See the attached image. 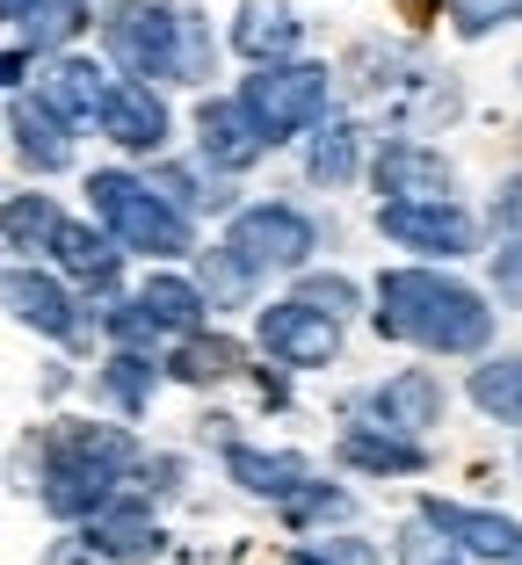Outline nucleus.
Returning a JSON list of instances; mask_svg holds the SVG:
<instances>
[{
  "label": "nucleus",
  "mask_w": 522,
  "mask_h": 565,
  "mask_svg": "<svg viewBox=\"0 0 522 565\" xmlns=\"http://www.w3.org/2000/svg\"><path fill=\"white\" fill-rule=\"evenodd\" d=\"M196 282H203V298H211V312H233V305L254 298V282H262V276H254L233 247H211V254H196Z\"/></svg>",
  "instance_id": "bb28decb"
},
{
  "label": "nucleus",
  "mask_w": 522,
  "mask_h": 565,
  "mask_svg": "<svg viewBox=\"0 0 522 565\" xmlns=\"http://www.w3.org/2000/svg\"><path fill=\"white\" fill-rule=\"evenodd\" d=\"M443 406H450V392H443L436 370H392L371 392H355L349 414L371 420V428H392V435H428L443 420Z\"/></svg>",
  "instance_id": "1a4fd4ad"
},
{
  "label": "nucleus",
  "mask_w": 522,
  "mask_h": 565,
  "mask_svg": "<svg viewBox=\"0 0 522 565\" xmlns=\"http://www.w3.org/2000/svg\"><path fill=\"white\" fill-rule=\"evenodd\" d=\"M247 370V355H239V341H225V333H182L168 349V377L182 384H225Z\"/></svg>",
  "instance_id": "b1692460"
},
{
  "label": "nucleus",
  "mask_w": 522,
  "mask_h": 565,
  "mask_svg": "<svg viewBox=\"0 0 522 565\" xmlns=\"http://www.w3.org/2000/svg\"><path fill=\"white\" fill-rule=\"evenodd\" d=\"M124 471H138L131 428H109V420H58V428H44L36 500H44V515H58V522H95L102 508L117 500Z\"/></svg>",
  "instance_id": "f03ea898"
},
{
  "label": "nucleus",
  "mask_w": 522,
  "mask_h": 565,
  "mask_svg": "<svg viewBox=\"0 0 522 565\" xmlns=\"http://www.w3.org/2000/svg\"><path fill=\"white\" fill-rule=\"evenodd\" d=\"M334 449H341V465H349V471H377V479H392V471H428L422 435H392V428H371V420L341 428Z\"/></svg>",
  "instance_id": "4be33fe9"
},
{
  "label": "nucleus",
  "mask_w": 522,
  "mask_h": 565,
  "mask_svg": "<svg viewBox=\"0 0 522 565\" xmlns=\"http://www.w3.org/2000/svg\"><path fill=\"white\" fill-rule=\"evenodd\" d=\"M363 152H371V131L355 117H327L312 124V146H305V182L312 189H349L363 174Z\"/></svg>",
  "instance_id": "aec40b11"
},
{
  "label": "nucleus",
  "mask_w": 522,
  "mask_h": 565,
  "mask_svg": "<svg viewBox=\"0 0 522 565\" xmlns=\"http://www.w3.org/2000/svg\"><path fill=\"white\" fill-rule=\"evenodd\" d=\"M493 225H501V233H522V174L493 189Z\"/></svg>",
  "instance_id": "e433bc0d"
},
{
  "label": "nucleus",
  "mask_w": 522,
  "mask_h": 565,
  "mask_svg": "<svg viewBox=\"0 0 522 565\" xmlns=\"http://www.w3.org/2000/svg\"><path fill=\"white\" fill-rule=\"evenodd\" d=\"M109 73H102V58H87V51H58L44 66V81H36V95L58 109L66 124H95L102 117V102H109Z\"/></svg>",
  "instance_id": "f3484780"
},
{
  "label": "nucleus",
  "mask_w": 522,
  "mask_h": 565,
  "mask_svg": "<svg viewBox=\"0 0 522 565\" xmlns=\"http://www.w3.org/2000/svg\"><path fill=\"white\" fill-rule=\"evenodd\" d=\"M58 203L44 196V189H15L8 196V254L15 262H30V254H51V239H58Z\"/></svg>",
  "instance_id": "a878e982"
},
{
  "label": "nucleus",
  "mask_w": 522,
  "mask_h": 565,
  "mask_svg": "<svg viewBox=\"0 0 522 565\" xmlns=\"http://www.w3.org/2000/svg\"><path fill=\"white\" fill-rule=\"evenodd\" d=\"M284 515L298 522V530H312V522H349L355 500L341 493V486H298V493L284 500Z\"/></svg>",
  "instance_id": "473e14b6"
},
{
  "label": "nucleus",
  "mask_w": 522,
  "mask_h": 565,
  "mask_svg": "<svg viewBox=\"0 0 522 565\" xmlns=\"http://www.w3.org/2000/svg\"><path fill=\"white\" fill-rule=\"evenodd\" d=\"M225 247L254 268V276H305L312 247H320V225L298 203H239L233 225H225Z\"/></svg>",
  "instance_id": "423d86ee"
},
{
  "label": "nucleus",
  "mask_w": 522,
  "mask_h": 565,
  "mask_svg": "<svg viewBox=\"0 0 522 565\" xmlns=\"http://www.w3.org/2000/svg\"><path fill=\"white\" fill-rule=\"evenodd\" d=\"M472 551L457 544L450 530H436L428 515H414V522H400V536H392V565H465Z\"/></svg>",
  "instance_id": "cd10ccee"
},
{
  "label": "nucleus",
  "mask_w": 522,
  "mask_h": 565,
  "mask_svg": "<svg viewBox=\"0 0 522 565\" xmlns=\"http://www.w3.org/2000/svg\"><path fill=\"white\" fill-rule=\"evenodd\" d=\"M305 44V22L290 0H239L233 15V51L247 66H276V58H298Z\"/></svg>",
  "instance_id": "dca6fc26"
},
{
  "label": "nucleus",
  "mask_w": 522,
  "mask_h": 565,
  "mask_svg": "<svg viewBox=\"0 0 522 565\" xmlns=\"http://www.w3.org/2000/svg\"><path fill=\"white\" fill-rule=\"evenodd\" d=\"M30 81V44H8V87Z\"/></svg>",
  "instance_id": "58836bf2"
},
{
  "label": "nucleus",
  "mask_w": 522,
  "mask_h": 565,
  "mask_svg": "<svg viewBox=\"0 0 522 565\" xmlns=\"http://www.w3.org/2000/svg\"><path fill=\"white\" fill-rule=\"evenodd\" d=\"M493 290H501V305H515L522 312V233H501V247H493Z\"/></svg>",
  "instance_id": "f704fd0d"
},
{
  "label": "nucleus",
  "mask_w": 522,
  "mask_h": 565,
  "mask_svg": "<svg viewBox=\"0 0 522 565\" xmlns=\"http://www.w3.org/2000/svg\"><path fill=\"white\" fill-rule=\"evenodd\" d=\"M436 8H443V0H400V15H406V22H428Z\"/></svg>",
  "instance_id": "ea45409f"
},
{
  "label": "nucleus",
  "mask_w": 522,
  "mask_h": 565,
  "mask_svg": "<svg viewBox=\"0 0 522 565\" xmlns=\"http://www.w3.org/2000/svg\"><path fill=\"white\" fill-rule=\"evenodd\" d=\"M371 189L377 203H443L457 196V167L422 138H385L371 152Z\"/></svg>",
  "instance_id": "9d476101"
},
{
  "label": "nucleus",
  "mask_w": 522,
  "mask_h": 565,
  "mask_svg": "<svg viewBox=\"0 0 522 565\" xmlns=\"http://www.w3.org/2000/svg\"><path fill=\"white\" fill-rule=\"evenodd\" d=\"M298 298H312V305H327V312L349 319L355 305H363V290H355L349 276H320V268H305V276H298Z\"/></svg>",
  "instance_id": "72a5a7b5"
},
{
  "label": "nucleus",
  "mask_w": 522,
  "mask_h": 565,
  "mask_svg": "<svg viewBox=\"0 0 522 565\" xmlns=\"http://www.w3.org/2000/svg\"><path fill=\"white\" fill-rule=\"evenodd\" d=\"M0 8H8V36H22L36 22V8H44V0H0Z\"/></svg>",
  "instance_id": "4c0bfd02"
},
{
  "label": "nucleus",
  "mask_w": 522,
  "mask_h": 565,
  "mask_svg": "<svg viewBox=\"0 0 522 565\" xmlns=\"http://www.w3.org/2000/svg\"><path fill=\"white\" fill-rule=\"evenodd\" d=\"M152 182L168 189L182 211H233V189L225 182H203L196 167H174V160H152Z\"/></svg>",
  "instance_id": "c756f323"
},
{
  "label": "nucleus",
  "mask_w": 522,
  "mask_h": 565,
  "mask_svg": "<svg viewBox=\"0 0 522 565\" xmlns=\"http://www.w3.org/2000/svg\"><path fill=\"white\" fill-rule=\"evenodd\" d=\"M87 203H95V217L124 239V254H146V262L196 254V225H189V211L152 182V174H131V167H95V174H87Z\"/></svg>",
  "instance_id": "7ed1b4c3"
},
{
  "label": "nucleus",
  "mask_w": 522,
  "mask_h": 565,
  "mask_svg": "<svg viewBox=\"0 0 522 565\" xmlns=\"http://www.w3.org/2000/svg\"><path fill=\"white\" fill-rule=\"evenodd\" d=\"M124 239L109 233V225H58V239H51V254H58V276H73V282H87V290H109L117 282V268H124Z\"/></svg>",
  "instance_id": "412c9836"
},
{
  "label": "nucleus",
  "mask_w": 522,
  "mask_h": 565,
  "mask_svg": "<svg viewBox=\"0 0 522 565\" xmlns=\"http://www.w3.org/2000/svg\"><path fill=\"white\" fill-rule=\"evenodd\" d=\"M515 465H522V443H515Z\"/></svg>",
  "instance_id": "a19ab883"
},
{
  "label": "nucleus",
  "mask_w": 522,
  "mask_h": 565,
  "mask_svg": "<svg viewBox=\"0 0 522 565\" xmlns=\"http://www.w3.org/2000/svg\"><path fill=\"white\" fill-rule=\"evenodd\" d=\"M102 51L131 81L182 87V0H117V8H102Z\"/></svg>",
  "instance_id": "20e7f679"
},
{
  "label": "nucleus",
  "mask_w": 522,
  "mask_h": 565,
  "mask_svg": "<svg viewBox=\"0 0 522 565\" xmlns=\"http://www.w3.org/2000/svg\"><path fill=\"white\" fill-rule=\"evenodd\" d=\"M371 327L385 341H406L422 355H487L493 349V312L472 282L443 268H385L377 276V312Z\"/></svg>",
  "instance_id": "f257e3e1"
},
{
  "label": "nucleus",
  "mask_w": 522,
  "mask_h": 565,
  "mask_svg": "<svg viewBox=\"0 0 522 565\" xmlns=\"http://www.w3.org/2000/svg\"><path fill=\"white\" fill-rule=\"evenodd\" d=\"M138 298H146V312L160 319L174 341H182V333H203V319H211L203 282H196V276H174V268H152V276L138 282Z\"/></svg>",
  "instance_id": "5701e85b"
},
{
  "label": "nucleus",
  "mask_w": 522,
  "mask_h": 565,
  "mask_svg": "<svg viewBox=\"0 0 522 565\" xmlns=\"http://www.w3.org/2000/svg\"><path fill=\"white\" fill-rule=\"evenodd\" d=\"M8 312L30 333H44V341H81V319H73L81 305L66 298V282L36 262H8Z\"/></svg>",
  "instance_id": "ddd939ff"
},
{
  "label": "nucleus",
  "mask_w": 522,
  "mask_h": 565,
  "mask_svg": "<svg viewBox=\"0 0 522 565\" xmlns=\"http://www.w3.org/2000/svg\"><path fill=\"white\" fill-rule=\"evenodd\" d=\"M81 530H87V544H95L102 558H117V565H146L152 551L168 544L146 500H109V508H102L95 522H81Z\"/></svg>",
  "instance_id": "6ab92c4d"
},
{
  "label": "nucleus",
  "mask_w": 522,
  "mask_h": 565,
  "mask_svg": "<svg viewBox=\"0 0 522 565\" xmlns=\"http://www.w3.org/2000/svg\"><path fill=\"white\" fill-rule=\"evenodd\" d=\"M422 515L436 522V530H450L457 544L472 551V558H487V565H522V522L493 515V508H465V500H436V493H428Z\"/></svg>",
  "instance_id": "2eb2a0df"
},
{
  "label": "nucleus",
  "mask_w": 522,
  "mask_h": 565,
  "mask_svg": "<svg viewBox=\"0 0 522 565\" xmlns=\"http://www.w3.org/2000/svg\"><path fill=\"white\" fill-rule=\"evenodd\" d=\"M211 73H219V36H211L203 8H189V0H182V87H203Z\"/></svg>",
  "instance_id": "2f4dec72"
},
{
  "label": "nucleus",
  "mask_w": 522,
  "mask_h": 565,
  "mask_svg": "<svg viewBox=\"0 0 522 565\" xmlns=\"http://www.w3.org/2000/svg\"><path fill=\"white\" fill-rule=\"evenodd\" d=\"M239 102H247L254 124L284 146V138H298V131L334 117V73H327L320 58H276V66H254V81H239Z\"/></svg>",
  "instance_id": "39448f33"
},
{
  "label": "nucleus",
  "mask_w": 522,
  "mask_h": 565,
  "mask_svg": "<svg viewBox=\"0 0 522 565\" xmlns=\"http://www.w3.org/2000/svg\"><path fill=\"white\" fill-rule=\"evenodd\" d=\"M262 152H276V138L254 124V109L239 95H211L196 109V160L211 174H247Z\"/></svg>",
  "instance_id": "9b49d317"
},
{
  "label": "nucleus",
  "mask_w": 522,
  "mask_h": 565,
  "mask_svg": "<svg viewBox=\"0 0 522 565\" xmlns=\"http://www.w3.org/2000/svg\"><path fill=\"white\" fill-rule=\"evenodd\" d=\"M225 479L254 500H276L284 508L298 486H312V465L290 457V449H254V443H225Z\"/></svg>",
  "instance_id": "a211bd4d"
},
{
  "label": "nucleus",
  "mask_w": 522,
  "mask_h": 565,
  "mask_svg": "<svg viewBox=\"0 0 522 565\" xmlns=\"http://www.w3.org/2000/svg\"><path fill=\"white\" fill-rule=\"evenodd\" d=\"M73 131L81 124H66L44 95H22L15 87V102H8V146H15V160H30L36 174H58V167H73Z\"/></svg>",
  "instance_id": "4468645a"
},
{
  "label": "nucleus",
  "mask_w": 522,
  "mask_h": 565,
  "mask_svg": "<svg viewBox=\"0 0 522 565\" xmlns=\"http://www.w3.org/2000/svg\"><path fill=\"white\" fill-rule=\"evenodd\" d=\"M254 341L284 370H327L341 355V312H327L312 298H276L254 312Z\"/></svg>",
  "instance_id": "0eeeda50"
},
{
  "label": "nucleus",
  "mask_w": 522,
  "mask_h": 565,
  "mask_svg": "<svg viewBox=\"0 0 522 565\" xmlns=\"http://www.w3.org/2000/svg\"><path fill=\"white\" fill-rule=\"evenodd\" d=\"M102 138H109V146L117 152H138V160H160V152H168V138H174V117H168V102H160V87L152 81H131V73H124L117 87H109V102H102Z\"/></svg>",
  "instance_id": "f8f14e48"
},
{
  "label": "nucleus",
  "mask_w": 522,
  "mask_h": 565,
  "mask_svg": "<svg viewBox=\"0 0 522 565\" xmlns=\"http://www.w3.org/2000/svg\"><path fill=\"white\" fill-rule=\"evenodd\" d=\"M298 565H377V551L363 536H327V544H305Z\"/></svg>",
  "instance_id": "c9c22d12"
},
{
  "label": "nucleus",
  "mask_w": 522,
  "mask_h": 565,
  "mask_svg": "<svg viewBox=\"0 0 522 565\" xmlns=\"http://www.w3.org/2000/svg\"><path fill=\"white\" fill-rule=\"evenodd\" d=\"M472 406L487 420H501V428H522V355H487V363L472 370Z\"/></svg>",
  "instance_id": "393cba45"
},
{
  "label": "nucleus",
  "mask_w": 522,
  "mask_h": 565,
  "mask_svg": "<svg viewBox=\"0 0 522 565\" xmlns=\"http://www.w3.org/2000/svg\"><path fill=\"white\" fill-rule=\"evenodd\" d=\"M377 233L406 254H428V262H457V254L479 247V225L457 196H443V203H377Z\"/></svg>",
  "instance_id": "6e6552de"
},
{
  "label": "nucleus",
  "mask_w": 522,
  "mask_h": 565,
  "mask_svg": "<svg viewBox=\"0 0 522 565\" xmlns=\"http://www.w3.org/2000/svg\"><path fill=\"white\" fill-rule=\"evenodd\" d=\"M515 81H522V73H515Z\"/></svg>",
  "instance_id": "79ce46f5"
},
{
  "label": "nucleus",
  "mask_w": 522,
  "mask_h": 565,
  "mask_svg": "<svg viewBox=\"0 0 522 565\" xmlns=\"http://www.w3.org/2000/svg\"><path fill=\"white\" fill-rule=\"evenodd\" d=\"M443 15H450V30L465 36V44H479V36H493V30H515L522 0H443Z\"/></svg>",
  "instance_id": "7c9ffc66"
},
{
  "label": "nucleus",
  "mask_w": 522,
  "mask_h": 565,
  "mask_svg": "<svg viewBox=\"0 0 522 565\" xmlns=\"http://www.w3.org/2000/svg\"><path fill=\"white\" fill-rule=\"evenodd\" d=\"M152 384H160V377H152V355L146 349H117L109 363H102V392H109L124 414H146V406H152Z\"/></svg>",
  "instance_id": "c85d7f7f"
}]
</instances>
